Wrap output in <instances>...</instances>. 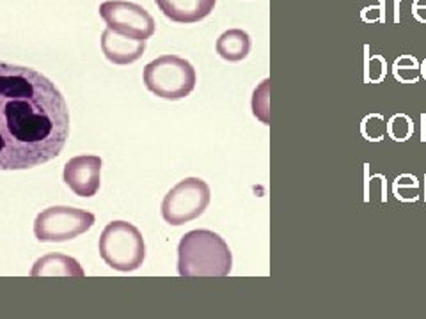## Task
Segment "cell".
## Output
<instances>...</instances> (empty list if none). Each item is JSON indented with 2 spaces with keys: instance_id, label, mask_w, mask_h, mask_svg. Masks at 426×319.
Listing matches in <instances>:
<instances>
[{
  "instance_id": "obj_18",
  "label": "cell",
  "mask_w": 426,
  "mask_h": 319,
  "mask_svg": "<svg viewBox=\"0 0 426 319\" xmlns=\"http://www.w3.org/2000/svg\"><path fill=\"white\" fill-rule=\"evenodd\" d=\"M420 7H426V0H416V9H420Z\"/></svg>"
},
{
  "instance_id": "obj_12",
  "label": "cell",
  "mask_w": 426,
  "mask_h": 319,
  "mask_svg": "<svg viewBox=\"0 0 426 319\" xmlns=\"http://www.w3.org/2000/svg\"><path fill=\"white\" fill-rule=\"evenodd\" d=\"M215 48L228 63H240L250 52V36L242 28H229L218 36Z\"/></svg>"
},
{
  "instance_id": "obj_19",
  "label": "cell",
  "mask_w": 426,
  "mask_h": 319,
  "mask_svg": "<svg viewBox=\"0 0 426 319\" xmlns=\"http://www.w3.org/2000/svg\"><path fill=\"white\" fill-rule=\"evenodd\" d=\"M421 75H423V77L426 78V61L423 64H421Z\"/></svg>"
},
{
  "instance_id": "obj_16",
  "label": "cell",
  "mask_w": 426,
  "mask_h": 319,
  "mask_svg": "<svg viewBox=\"0 0 426 319\" xmlns=\"http://www.w3.org/2000/svg\"><path fill=\"white\" fill-rule=\"evenodd\" d=\"M360 133L366 140L377 142V140L384 139V135L387 133V122L384 121V117L378 114L366 115L360 122Z\"/></svg>"
},
{
  "instance_id": "obj_15",
  "label": "cell",
  "mask_w": 426,
  "mask_h": 319,
  "mask_svg": "<svg viewBox=\"0 0 426 319\" xmlns=\"http://www.w3.org/2000/svg\"><path fill=\"white\" fill-rule=\"evenodd\" d=\"M387 133L392 140H396V142H405V140L410 139V135L414 133L412 119L407 117L405 114L392 115V117L387 121Z\"/></svg>"
},
{
  "instance_id": "obj_10",
  "label": "cell",
  "mask_w": 426,
  "mask_h": 319,
  "mask_svg": "<svg viewBox=\"0 0 426 319\" xmlns=\"http://www.w3.org/2000/svg\"><path fill=\"white\" fill-rule=\"evenodd\" d=\"M163 16L176 23H196L210 16L217 0H155Z\"/></svg>"
},
{
  "instance_id": "obj_17",
  "label": "cell",
  "mask_w": 426,
  "mask_h": 319,
  "mask_svg": "<svg viewBox=\"0 0 426 319\" xmlns=\"http://www.w3.org/2000/svg\"><path fill=\"white\" fill-rule=\"evenodd\" d=\"M385 71H387V66H385L384 57L373 56L366 64V82H382V78L385 77Z\"/></svg>"
},
{
  "instance_id": "obj_1",
  "label": "cell",
  "mask_w": 426,
  "mask_h": 319,
  "mask_svg": "<svg viewBox=\"0 0 426 319\" xmlns=\"http://www.w3.org/2000/svg\"><path fill=\"white\" fill-rule=\"evenodd\" d=\"M70 137L63 93L32 68L0 63V170H25L57 158Z\"/></svg>"
},
{
  "instance_id": "obj_8",
  "label": "cell",
  "mask_w": 426,
  "mask_h": 319,
  "mask_svg": "<svg viewBox=\"0 0 426 319\" xmlns=\"http://www.w3.org/2000/svg\"><path fill=\"white\" fill-rule=\"evenodd\" d=\"M64 183L78 197H93L100 190L101 158L82 155L68 160L64 165Z\"/></svg>"
},
{
  "instance_id": "obj_11",
  "label": "cell",
  "mask_w": 426,
  "mask_h": 319,
  "mask_svg": "<svg viewBox=\"0 0 426 319\" xmlns=\"http://www.w3.org/2000/svg\"><path fill=\"white\" fill-rule=\"evenodd\" d=\"M31 273L34 277H43V275L45 277H83V270L78 261L63 253L39 257L32 266Z\"/></svg>"
},
{
  "instance_id": "obj_7",
  "label": "cell",
  "mask_w": 426,
  "mask_h": 319,
  "mask_svg": "<svg viewBox=\"0 0 426 319\" xmlns=\"http://www.w3.org/2000/svg\"><path fill=\"white\" fill-rule=\"evenodd\" d=\"M100 16L107 23V28L128 38L146 41L155 34V20L139 4L107 0L100 6Z\"/></svg>"
},
{
  "instance_id": "obj_14",
  "label": "cell",
  "mask_w": 426,
  "mask_h": 319,
  "mask_svg": "<svg viewBox=\"0 0 426 319\" xmlns=\"http://www.w3.org/2000/svg\"><path fill=\"white\" fill-rule=\"evenodd\" d=\"M392 75L403 83H414L421 77V66L414 57L403 56L392 64Z\"/></svg>"
},
{
  "instance_id": "obj_4",
  "label": "cell",
  "mask_w": 426,
  "mask_h": 319,
  "mask_svg": "<svg viewBox=\"0 0 426 319\" xmlns=\"http://www.w3.org/2000/svg\"><path fill=\"white\" fill-rule=\"evenodd\" d=\"M100 256L118 271H136L146 257V245L141 231L133 224L116 220L103 229L100 236Z\"/></svg>"
},
{
  "instance_id": "obj_5",
  "label": "cell",
  "mask_w": 426,
  "mask_h": 319,
  "mask_svg": "<svg viewBox=\"0 0 426 319\" xmlns=\"http://www.w3.org/2000/svg\"><path fill=\"white\" fill-rule=\"evenodd\" d=\"M210 199H212V192L206 181L199 177H185L163 197V220L171 226H183L192 222L206 211Z\"/></svg>"
},
{
  "instance_id": "obj_6",
  "label": "cell",
  "mask_w": 426,
  "mask_h": 319,
  "mask_svg": "<svg viewBox=\"0 0 426 319\" xmlns=\"http://www.w3.org/2000/svg\"><path fill=\"white\" fill-rule=\"evenodd\" d=\"M94 215L78 208L54 206L34 220V236L41 243H64L78 238L94 226Z\"/></svg>"
},
{
  "instance_id": "obj_13",
  "label": "cell",
  "mask_w": 426,
  "mask_h": 319,
  "mask_svg": "<svg viewBox=\"0 0 426 319\" xmlns=\"http://www.w3.org/2000/svg\"><path fill=\"white\" fill-rule=\"evenodd\" d=\"M253 112L263 125H270V80H263L260 87L254 90Z\"/></svg>"
},
{
  "instance_id": "obj_9",
  "label": "cell",
  "mask_w": 426,
  "mask_h": 319,
  "mask_svg": "<svg viewBox=\"0 0 426 319\" xmlns=\"http://www.w3.org/2000/svg\"><path fill=\"white\" fill-rule=\"evenodd\" d=\"M101 52L118 66H126L139 61L146 52V41L128 38V36L118 34V32L105 28L101 34Z\"/></svg>"
},
{
  "instance_id": "obj_3",
  "label": "cell",
  "mask_w": 426,
  "mask_h": 319,
  "mask_svg": "<svg viewBox=\"0 0 426 319\" xmlns=\"http://www.w3.org/2000/svg\"><path fill=\"white\" fill-rule=\"evenodd\" d=\"M146 89L163 100H183L194 90L198 75L194 66L187 59L178 56H162L146 64L144 73Z\"/></svg>"
},
{
  "instance_id": "obj_2",
  "label": "cell",
  "mask_w": 426,
  "mask_h": 319,
  "mask_svg": "<svg viewBox=\"0 0 426 319\" xmlns=\"http://www.w3.org/2000/svg\"><path fill=\"white\" fill-rule=\"evenodd\" d=\"M231 268V250L217 233L198 229L181 238L178 245V273L181 277H225Z\"/></svg>"
}]
</instances>
